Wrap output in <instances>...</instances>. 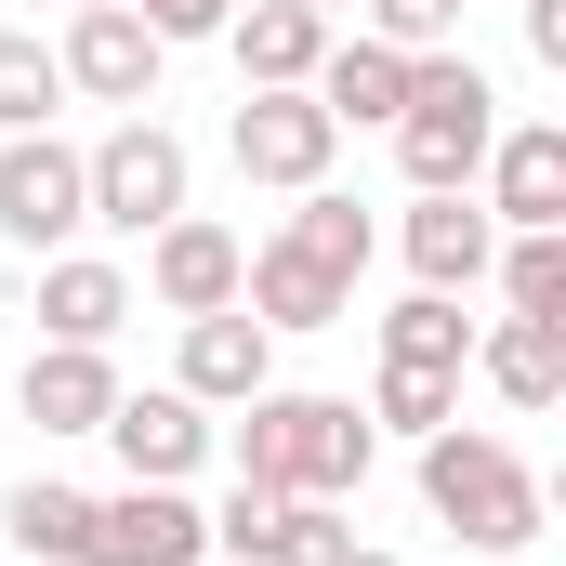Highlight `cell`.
<instances>
[{"mask_svg": "<svg viewBox=\"0 0 566 566\" xmlns=\"http://www.w3.org/2000/svg\"><path fill=\"white\" fill-rule=\"evenodd\" d=\"M369 461H382V422L356 396H290V382L238 396V474L277 501H356Z\"/></svg>", "mask_w": 566, "mask_h": 566, "instance_id": "cell-1", "label": "cell"}, {"mask_svg": "<svg viewBox=\"0 0 566 566\" xmlns=\"http://www.w3.org/2000/svg\"><path fill=\"white\" fill-rule=\"evenodd\" d=\"M422 514L448 541H474V554H527V541H541V474H527L501 434L434 422L422 434Z\"/></svg>", "mask_w": 566, "mask_h": 566, "instance_id": "cell-2", "label": "cell"}, {"mask_svg": "<svg viewBox=\"0 0 566 566\" xmlns=\"http://www.w3.org/2000/svg\"><path fill=\"white\" fill-rule=\"evenodd\" d=\"M488 145H501V93H488V66H474L461 40H448V53H409V106H396V171H409V198L474 185Z\"/></svg>", "mask_w": 566, "mask_h": 566, "instance_id": "cell-3", "label": "cell"}, {"mask_svg": "<svg viewBox=\"0 0 566 566\" xmlns=\"http://www.w3.org/2000/svg\"><path fill=\"white\" fill-rule=\"evenodd\" d=\"M80 198H93V224H106V238H158V224L185 211V133L133 106L119 133L80 158Z\"/></svg>", "mask_w": 566, "mask_h": 566, "instance_id": "cell-4", "label": "cell"}, {"mask_svg": "<svg viewBox=\"0 0 566 566\" xmlns=\"http://www.w3.org/2000/svg\"><path fill=\"white\" fill-rule=\"evenodd\" d=\"M80 224H93V198H80V145H53V133H0V238L53 264Z\"/></svg>", "mask_w": 566, "mask_h": 566, "instance_id": "cell-5", "label": "cell"}, {"mask_svg": "<svg viewBox=\"0 0 566 566\" xmlns=\"http://www.w3.org/2000/svg\"><path fill=\"white\" fill-rule=\"evenodd\" d=\"M158 27H145L133 0H93V13H66V40H53V66H66V93H93V106H158Z\"/></svg>", "mask_w": 566, "mask_h": 566, "instance_id": "cell-6", "label": "cell"}, {"mask_svg": "<svg viewBox=\"0 0 566 566\" xmlns=\"http://www.w3.org/2000/svg\"><path fill=\"white\" fill-rule=\"evenodd\" d=\"M238 171L251 185H277V198H303V185H329V158H343V133H329V106L316 93H238Z\"/></svg>", "mask_w": 566, "mask_h": 566, "instance_id": "cell-7", "label": "cell"}, {"mask_svg": "<svg viewBox=\"0 0 566 566\" xmlns=\"http://www.w3.org/2000/svg\"><path fill=\"white\" fill-rule=\"evenodd\" d=\"M238 303H251V316H264V329H343V316H356V277H343V264H329V251H303V238H264V251H251V264H238Z\"/></svg>", "mask_w": 566, "mask_h": 566, "instance_id": "cell-8", "label": "cell"}, {"mask_svg": "<svg viewBox=\"0 0 566 566\" xmlns=\"http://www.w3.org/2000/svg\"><path fill=\"white\" fill-rule=\"evenodd\" d=\"M80 566H211V514L185 488H119V501H93V554Z\"/></svg>", "mask_w": 566, "mask_h": 566, "instance_id": "cell-9", "label": "cell"}, {"mask_svg": "<svg viewBox=\"0 0 566 566\" xmlns=\"http://www.w3.org/2000/svg\"><path fill=\"white\" fill-rule=\"evenodd\" d=\"M396 251H409V277L422 290H461L488 277V251H501V224H488V198L474 185H434V198H409V224H396Z\"/></svg>", "mask_w": 566, "mask_h": 566, "instance_id": "cell-10", "label": "cell"}, {"mask_svg": "<svg viewBox=\"0 0 566 566\" xmlns=\"http://www.w3.org/2000/svg\"><path fill=\"white\" fill-rule=\"evenodd\" d=\"M198 409H238V396H264L277 382V329L251 316V303H211V316H185V369H171Z\"/></svg>", "mask_w": 566, "mask_h": 566, "instance_id": "cell-11", "label": "cell"}, {"mask_svg": "<svg viewBox=\"0 0 566 566\" xmlns=\"http://www.w3.org/2000/svg\"><path fill=\"white\" fill-rule=\"evenodd\" d=\"M106 448L133 461V488H185V474L211 461V409H198L185 382H158V396H119V409H106Z\"/></svg>", "mask_w": 566, "mask_h": 566, "instance_id": "cell-12", "label": "cell"}, {"mask_svg": "<svg viewBox=\"0 0 566 566\" xmlns=\"http://www.w3.org/2000/svg\"><path fill=\"white\" fill-rule=\"evenodd\" d=\"M13 409H27L40 434H106V409H119L106 343H40V356L13 369Z\"/></svg>", "mask_w": 566, "mask_h": 566, "instance_id": "cell-13", "label": "cell"}, {"mask_svg": "<svg viewBox=\"0 0 566 566\" xmlns=\"http://www.w3.org/2000/svg\"><path fill=\"white\" fill-rule=\"evenodd\" d=\"M224 40H238V80H251V93H303V80H316V53H329L343 27H329L316 0H238V13H224Z\"/></svg>", "mask_w": 566, "mask_h": 566, "instance_id": "cell-14", "label": "cell"}, {"mask_svg": "<svg viewBox=\"0 0 566 566\" xmlns=\"http://www.w3.org/2000/svg\"><path fill=\"white\" fill-rule=\"evenodd\" d=\"M238 264H251V251H238L211 211H171V224L145 238V290H158L171 316H211V303H238Z\"/></svg>", "mask_w": 566, "mask_h": 566, "instance_id": "cell-15", "label": "cell"}, {"mask_svg": "<svg viewBox=\"0 0 566 566\" xmlns=\"http://www.w3.org/2000/svg\"><path fill=\"white\" fill-rule=\"evenodd\" d=\"M303 93L329 106V133H396V106H409V53L356 27V40H329V53H316V80H303Z\"/></svg>", "mask_w": 566, "mask_h": 566, "instance_id": "cell-16", "label": "cell"}, {"mask_svg": "<svg viewBox=\"0 0 566 566\" xmlns=\"http://www.w3.org/2000/svg\"><path fill=\"white\" fill-rule=\"evenodd\" d=\"M461 369H488L501 409H554L566 396V316H474V356Z\"/></svg>", "mask_w": 566, "mask_h": 566, "instance_id": "cell-17", "label": "cell"}, {"mask_svg": "<svg viewBox=\"0 0 566 566\" xmlns=\"http://www.w3.org/2000/svg\"><path fill=\"white\" fill-rule=\"evenodd\" d=\"M488 224H566V133L554 119H501V145H488Z\"/></svg>", "mask_w": 566, "mask_h": 566, "instance_id": "cell-18", "label": "cell"}, {"mask_svg": "<svg viewBox=\"0 0 566 566\" xmlns=\"http://www.w3.org/2000/svg\"><path fill=\"white\" fill-rule=\"evenodd\" d=\"M119 316H133V277L119 264H93V251H53L40 264V343H119Z\"/></svg>", "mask_w": 566, "mask_h": 566, "instance_id": "cell-19", "label": "cell"}, {"mask_svg": "<svg viewBox=\"0 0 566 566\" xmlns=\"http://www.w3.org/2000/svg\"><path fill=\"white\" fill-rule=\"evenodd\" d=\"M0 541L27 566H80L93 554V488H53V474H27L13 501H0Z\"/></svg>", "mask_w": 566, "mask_h": 566, "instance_id": "cell-20", "label": "cell"}, {"mask_svg": "<svg viewBox=\"0 0 566 566\" xmlns=\"http://www.w3.org/2000/svg\"><path fill=\"white\" fill-rule=\"evenodd\" d=\"M488 277H501V316H566V224H501Z\"/></svg>", "mask_w": 566, "mask_h": 566, "instance_id": "cell-21", "label": "cell"}, {"mask_svg": "<svg viewBox=\"0 0 566 566\" xmlns=\"http://www.w3.org/2000/svg\"><path fill=\"white\" fill-rule=\"evenodd\" d=\"M474 356V316L448 303V290H409L396 316H382V369H461Z\"/></svg>", "mask_w": 566, "mask_h": 566, "instance_id": "cell-22", "label": "cell"}, {"mask_svg": "<svg viewBox=\"0 0 566 566\" xmlns=\"http://www.w3.org/2000/svg\"><path fill=\"white\" fill-rule=\"evenodd\" d=\"M53 106H66L53 40H40V27H0V133H53Z\"/></svg>", "mask_w": 566, "mask_h": 566, "instance_id": "cell-23", "label": "cell"}, {"mask_svg": "<svg viewBox=\"0 0 566 566\" xmlns=\"http://www.w3.org/2000/svg\"><path fill=\"white\" fill-rule=\"evenodd\" d=\"M290 238H303V251H329L343 277H369V251H382V238H369V211H356L343 185H303V198H290Z\"/></svg>", "mask_w": 566, "mask_h": 566, "instance_id": "cell-24", "label": "cell"}, {"mask_svg": "<svg viewBox=\"0 0 566 566\" xmlns=\"http://www.w3.org/2000/svg\"><path fill=\"white\" fill-rule=\"evenodd\" d=\"M264 566H356V527H343V501H277V527H264Z\"/></svg>", "mask_w": 566, "mask_h": 566, "instance_id": "cell-25", "label": "cell"}, {"mask_svg": "<svg viewBox=\"0 0 566 566\" xmlns=\"http://www.w3.org/2000/svg\"><path fill=\"white\" fill-rule=\"evenodd\" d=\"M369 422H396V434L461 422V369H382V382H369Z\"/></svg>", "mask_w": 566, "mask_h": 566, "instance_id": "cell-26", "label": "cell"}, {"mask_svg": "<svg viewBox=\"0 0 566 566\" xmlns=\"http://www.w3.org/2000/svg\"><path fill=\"white\" fill-rule=\"evenodd\" d=\"M356 13H369V40H396V53H448L474 0H356Z\"/></svg>", "mask_w": 566, "mask_h": 566, "instance_id": "cell-27", "label": "cell"}, {"mask_svg": "<svg viewBox=\"0 0 566 566\" xmlns=\"http://www.w3.org/2000/svg\"><path fill=\"white\" fill-rule=\"evenodd\" d=\"M264 527H277V488H251V474H238V488H224V514H211V554H224V566H264Z\"/></svg>", "mask_w": 566, "mask_h": 566, "instance_id": "cell-28", "label": "cell"}, {"mask_svg": "<svg viewBox=\"0 0 566 566\" xmlns=\"http://www.w3.org/2000/svg\"><path fill=\"white\" fill-rule=\"evenodd\" d=\"M145 27H158V40H224V13H238V0H133Z\"/></svg>", "mask_w": 566, "mask_h": 566, "instance_id": "cell-29", "label": "cell"}, {"mask_svg": "<svg viewBox=\"0 0 566 566\" xmlns=\"http://www.w3.org/2000/svg\"><path fill=\"white\" fill-rule=\"evenodd\" d=\"M527 53H541V66H566V0H527Z\"/></svg>", "mask_w": 566, "mask_h": 566, "instance_id": "cell-30", "label": "cell"}, {"mask_svg": "<svg viewBox=\"0 0 566 566\" xmlns=\"http://www.w3.org/2000/svg\"><path fill=\"white\" fill-rule=\"evenodd\" d=\"M316 13H329V27H343V13H356V0H316Z\"/></svg>", "mask_w": 566, "mask_h": 566, "instance_id": "cell-31", "label": "cell"}, {"mask_svg": "<svg viewBox=\"0 0 566 566\" xmlns=\"http://www.w3.org/2000/svg\"><path fill=\"white\" fill-rule=\"evenodd\" d=\"M356 566H396V554H369V541H356Z\"/></svg>", "mask_w": 566, "mask_h": 566, "instance_id": "cell-32", "label": "cell"}, {"mask_svg": "<svg viewBox=\"0 0 566 566\" xmlns=\"http://www.w3.org/2000/svg\"><path fill=\"white\" fill-rule=\"evenodd\" d=\"M66 13H93V0H66Z\"/></svg>", "mask_w": 566, "mask_h": 566, "instance_id": "cell-33", "label": "cell"}]
</instances>
